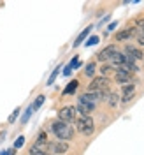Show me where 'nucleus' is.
<instances>
[{"mask_svg":"<svg viewBox=\"0 0 144 155\" xmlns=\"http://www.w3.org/2000/svg\"><path fill=\"white\" fill-rule=\"evenodd\" d=\"M51 129H53L55 136H56L60 141H69V139H72V137H74V132H76V130H74V127L70 125V124L62 122V120L53 122Z\"/></svg>","mask_w":144,"mask_h":155,"instance_id":"f257e3e1","label":"nucleus"},{"mask_svg":"<svg viewBox=\"0 0 144 155\" xmlns=\"http://www.w3.org/2000/svg\"><path fill=\"white\" fill-rule=\"evenodd\" d=\"M76 127L83 136H90V134H93V130H95V124H93L91 116H79L76 120Z\"/></svg>","mask_w":144,"mask_h":155,"instance_id":"f03ea898","label":"nucleus"},{"mask_svg":"<svg viewBox=\"0 0 144 155\" xmlns=\"http://www.w3.org/2000/svg\"><path fill=\"white\" fill-rule=\"evenodd\" d=\"M67 150H69L67 141H60V139L51 141V143H48V146H46V153L48 155H63Z\"/></svg>","mask_w":144,"mask_h":155,"instance_id":"7ed1b4c3","label":"nucleus"},{"mask_svg":"<svg viewBox=\"0 0 144 155\" xmlns=\"http://www.w3.org/2000/svg\"><path fill=\"white\" fill-rule=\"evenodd\" d=\"M109 79L107 78H95L91 83H90V88H88V92H93V94H102V92H107L109 90Z\"/></svg>","mask_w":144,"mask_h":155,"instance_id":"20e7f679","label":"nucleus"},{"mask_svg":"<svg viewBox=\"0 0 144 155\" xmlns=\"http://www.w3.org/2000/svg\"><path fill=\"white\" fill-rule=\"evenodd\" d=\"M76 107L74 106H65L62 107L60 111H58V118L62 120V122H67V124H72V122H76Z\"/></svg>","mask_w":144,"mask_h":155,"instance_id":"39448f33","label":"nucleus"},{"mask_svg":"<svg viewBox=\"0 0 144 155\" xmlns=\"http://www.w3.org/2000/svg\"><path fill=\"white\" fill-rule=\"evenodd\" d=\"M79 101L81 102H85V104H90V106H97V102L98 101H102V94H93V92H86V94H83V95L79 97Z\"/></svg>","mask_w":144,"mask_h":155,"instance_id":"423d86ee","label":"nucleus"},{"mask_svg":"<svg viewBox=\"0 0 144 155\" xmlns=\"http://www.w3.org/2000/svg\"><path fill=\"white\" fill-rule=\"evenodd\" d=\"M114 78H116V81L121 83V85H126V83L132 85V81H134V74L125 72V71H120V69H116L114 71Z\"/></svg>","mask_w":144,"mask_h":155,"instance_id":"0eeeda50","label":"nucleus"},{"mask_svg":"<svg viewBox=\"0 0 144 155\" xmlns=\"http://www.w3.org/2000/svg\"><path fill=\"white\" fill-rule=\"evenodd\" d=\"M123 53H125L126 57H130L132 60H142V57H144L142 51H141L139 48H135V46H132V44H126Z\"/></svg>","mask_w":144,"mask_h":155,"instance_id":"6e6552de","label":"nucleus"},{"mask_svg":"<svg viewBox=\"0 0 144 155\" xmlns=\"http://www.w3.org/2000/svg\"><path fill=\"white\" fill-rule=\"evenodd\" d=\"M114 53H116L114 46H106V48L97 55V58H98V62H107V60H111V57H113Z\"/></svg>","mask_w":144,"mask_h":155,"instance_id":"1a4fd4ad","label":"nucleus"},{"mask_svg":"<svg viewBox=\"0 0 144 155\" xmlns=\"http://www.w3.org/2000/svg\"><path fill=\"white\" fill-rule=\"evenodd\" d=\"M93 109H95L93 106H90V104H85V102H81V101L77 102V107H76V111H77V113H81V116H90Z\"/></svg>","mask_w":144,"mask_h":155,"instance_id":"9d476101","label":"nucleus"},{"mask_svg":"<svg viewBox=\"0 0 144 155\" xmlns=\"http://www.w3.org/2000/svg\"><path fill=\"white\" fill-rule=\"evenodd\" d=\"M134 35V30L126 28V30H120L118 34H116V41H120V42H123V41H128V39Z\"/></svg>","mask_w":144,"mask_h":155,"instance_id":"9b49d317","label":"nucleus"},{"mask_svg":"<svg viewBox=\"0 0 144 155\" xmlns=\"http://www.w3.org/2000/svg\"><path fill=\"white\" fill-rule=\"evenodd\" d=\"M106 101L109 102V106H111V107H114L116 104L120 102V99H118V94H116V92H109L107 97H106Z\"/></svg>","mask_w":144,"mask_h":155,"instance_id":"f8f14e48","label":"nucleus"},{"mask_svg":"<svg viewBox=\"0 0 144 155\" xmlns=\"http://www.w3.org/2000/svg\"><path fill=\"white\" fill-rule=\"evenodd\" d=\"M134 35H135V39H137V42H139L141 46H144V28H141V27L134 28Z\"/></svg>","mask_w":144,"mask_h":155,"instance_id":"ddd939ff","label":"nucleus"},{"mask_svg":"<svg viewBox=\"0 0 144 155\" xmlns=\"http://www.w3.org/2000/svg\"><path fill=\"white\" fill-rule=\"evenodd\" d=\"M77 85H79V83H77L76 79H74L72 83H69L67 87H65V90H63V95H70V94H74V92L77 90Z\"/></svg>","mask_w":144,"mask_h":155,"instance_id":"4468645a","label":"nucleus"},{"mask_svg":"<svg viewBox=\"0 0 144 155\" xmlns=\"http://www.w3.org/2000/svg\"><path fill=\"white\" fill-rule=\"evenodd\" d=\"M90 32H91V27H86V30H83V32L79 34V37L76 39V42H74V46H79V44H81V42H83V41H85V39L88 37V34H90Z\"/></svg>","mask_w":144,"mask_h":155,"instance_id":"2eb2a0df","label":"nucleus"},{"mask_svg":"<svg viewBox=\"0 0 144 155\" xmlns=\"http://www.w3.org/2000/svg\"><path fill=\"white\" fill-rule=\"evenodd\" d=\"M113 71H114V67H113L111 64H107V65H102V67H100V74H102V78H107Z\"/></svg>","mask_w":144,"mask_h":155,"instance_id":"dca6fc26","label":"nucleus"},{"mask_svg":"<svg viewBox=\"0 0 144 155\" xmlns=\"http://www.w3.org/2000/svg\"><path fill=\"white\" fill-rule=\"evenodd\" d=\"M95 69H97V65L91 62V64H88L86 65V69H85V76H88V78H91L93 74H95Z\"/></svg>","mask_w":144,"mask_h":155,"instance_id":"f3484780","label":"nucleus"},{"mask_svg":"<svg viewBox=\"0 0 144 155\" xmlns=\"http://www.w3.org/2000/svg\"><path fill=\"white\" fill-rule=\"evenodd\" d=\"M32 113H34V107L28 106V107H27V111H25V115H23V118H21V122H23V124H27V122H28V118L32 116Z\"/></svg>","mask_w":144,"mask_h":155,"instance_id":"a211bd4d","label":"nucleus"},{"mask_svg":"<svg viewBox=\"0 0 144 155\" xmlns=\"http://www.w3.org/2000/svg\"><path fill=\"white\" fill-rule=\"evenodd\" d=\"M42 102H44V95H39L37 99H35V102L32 104V107H34V109H37V107L42 106Z\"/></svg>","mask_w":144,"mask_h":155,"instance_id":"6ab92c4d","label":"nucleus"},{"mask_svg":"<svg viewBox=\"0 0 144 155\" xmlns=\"http://www.w3.org/2000/svg\"><path fill=\"white\" fill-rule=\"evenodd\" d=\"M58 69L60 67H56L53 72H51V76H49V79H48V85H53V83H55V79H56V76H58Z\"/></svg>","mask_w":144,"mask_h":155,"instance_id":"aec40b11","label":"nucleus"},{"mask_svg":"<svg viewBox=\"0 0 144 155\" xmlns=\"http://www.w3.org/2000/svg\"><path fill=\"white\" fill-rule=\"evenodd\" d=\"M23 145H25V137H23V136H19L18 139H16V143H14V150H18V148H21Z\"/></svg>","mask_w":144,"mask_h":155,"instance_id":"412c9836","label":"nucleus"},{"mask_svg":"<svg viewBox=\"0 0 144 155\" xmlns=\"http://www.w3.org/2000/svg\"><path fill=\"white\" fill-rule=\"evenodd\" d=\"M134 90H135L134 83H132V85H123V95H125V94H132Z\"/></svg>","mask_w":144,"mask_h":155,"instance_id":"4be33fe9","label":"nucleus"},{"mask_svg":"<svg viewBox=\"0 0 144 155\" xmlns=\"http://www.w3.org/2000/svg\"><path fill=\"white\" fill-rule=\"evenodd\" d=\"M97 42H98V37H97V35H91V37L86 41V46H95Z\"/></svg>","mask_w":144,"mask_h":155,"instance_id":"5701e85b","label":"nucleus"},{"mask_svg":"<svg viewBox=\"0 0 144 155\" xmlns=\"http://www.w3.org/2000/svg\"><path fill=\"white\" fill-rule=\"evenodd\" d=\"M18 115H19V107H16V109L12 111V115L9 116V122H11V124H12V122H14V120L18 118Z\"/></svg>","mask_w":144,"mask_h":155,"instance_id":"b1692460","label":"nucleus"},{"mask_svg":"<svg viewBox=\"0 0 144 155\" xmlns=\"http://www.w3.org/2000/svg\"><path fill=\"white\" fill-rule=\"evenodd\" d=\"M132 99H134V92H132V94H125L121 101H123V102H128V101H132Z\"/></svg>","mask_w":144,"mask_h":155,"instance_id":"393cba45","label":"nucleus"},{"mask_svg":"<svg viewBox=\"0 0 144 155\" xmlns=\"http://www.w3.org/2000/svg\"><path fill=\"white\" fill-rule=\"evenodd\" d=\"M137 27H141V28H144V18L137 21Z\"/></svg>","mask_w":144,"mask_h":155,"instance_id":"a878e982","label":"nucleus"}]
</instances>
